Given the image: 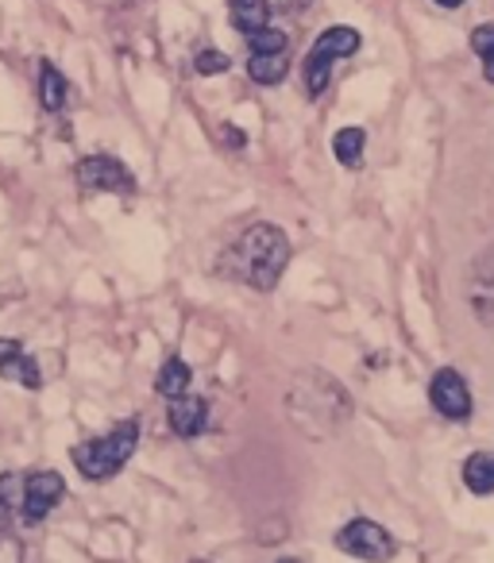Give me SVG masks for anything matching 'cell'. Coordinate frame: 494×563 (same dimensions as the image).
I'll return each mask as SVG.
<instances>
[{"mask_svg":"<svg viewBox=\"0 0 494 563\" xmlns=\"http://www.w3.org/2000/svg\"><path fill=\"white\" fill-rule=\"evenodd\" d=\"M290 235L283 232L271 220H260V224H248L220 255L217 271L224 274L228 282H240V286H252V290L267 294L278 286V278L286 274V263H290Z\"/></svg>","mask_w":494,"mask_h":563,"instance_id":"1","label":"cell"},{"mask_svg":"<svg viewBox=\"0 0 494 563\" xmlns=\"http://www.w3.org/2000/svg\"><path fill=\"white\" fill-rule=\"evenodd\" d=\"M286 417L301 437L332 440L352 417V398L325 371H298L286 390Z\"/></svg>","mask_w":494,"mask_h":563,"instance_id":"2","label":"cell"},{"mask_svg":"<svg viewBox=\"0 0 494 563\" xmlns=\"http://www.w3.org/2000/svg\"><path fill=\"white\" fill-rule=\"evenodd\" d=\"M135 448H140V421H120L105 437L74 444L70 460L89 483H109V478H117L124 471V463L135 455Z\"/></svg>","mask_w":494,"mask_h":563,"instance_id":"3","label":"cell"},{"mask_svg":"<svg viewBox=\"0 0 494 563\" xmlns=\"http://www.w3.org/2000/svg\"><path fill=\"white\" fill-rule=\"evenodd\" d=\"M360 51V32L348 24H337V27H325L317 35V43L309 47L306 63H301V78H306V93L309 97H321L329 89V78H332V66L340 58H352Z\"/></svg>","mask_w":494,"mask_h":563,"instance_id":"4","label":"cell"},{"mask_svg":"<svg viewBox=\"0 0 494 563\" xmlns=\"http://www.w3.org/2000/svg\"><path fill=\"white\" fill-rule=\"evenodd\" d=\"M290 70V35L283 27H263L248 35V78L255 86H278Z\"/></svg>","mask_w":494,"mask_h":563,"instance_id":"5","label":"cell"},{"mask_svg":"<svg viewBox=\"0 0 494 563\" xmlns=\"http://www.w3.org/2000/svg\"><path fill=\"white\" fill-rule=\"evenodd\" d=\"M337 548L363 563H391L394 552H398V540L378 521H371V517H355V521H348L337 532Z\"/></svg>","mask_w":494,"mask_h":563,"instance_id":"6","label":"cell"},{"mask_svg":"<svg viewBox=\"0 0 494 563\" xmlns=\"http://www.w3.org/2000/svg\"><path fill=\"white\" fill-rule=\"evenodd\" d=\"M81 194H135V178L120 158L112 155H86L74 166Z\"/></svg>","mask_w":494,"mask_h":563,"instance_id":"7","label":"cell"},{"mask_svg":"<svg viewBox=\"0 0 494 563\" xmlns=\"http://www.w3.org/2000/svg\"><path fill=\"white\" fill-rule=\"evenodd\" d=\"M66 483L58 471H32L24 475V494H20V525H43L51 517V509L63 501Z\"/></svg>","mask_w":494,"mask_h":563,"instance_id":"8","label":"cell"},{"mask_svg":"<svg viewBox=\"0 0 494 563\" xmlns=\"http://www.w3.org/2000/svg\"><path fill=\"white\" fill-rule=\"evenodd\" d=\"M429 401H432V409L444 417V421L460 424V421H468V417H471V390H468V383H463L460 371H452V367L432 371Z\"/></svg>","mask_w":494,"mask_h":563,"instance_id":"9","label":"cell"},{"mask_svg":"<svg viewBox=\"0 0 494 563\" xmlns=\"http://www.w3.org/2000/svg\"><path fill=\"white\" fill-rule=\"evenodd\" d=\"M166 421H171V432L182 440H197L209 432V401L197 398V394H182V398L171 401L166 409Z\"/></svg>","mask_w":494,"mask_h":563,"instance_id":"10","label":"cell"},{"mask_svg":"<svg viewBox=\"0 0 494 563\" xmlns=\"http://www.w3.org/2000/svg\"><path fill=\"white\" fill-rule=\"evenodd\" d=\"M0 375L12 378L17 386H24V390H40L43 386L40 367H35L32 355L20 347V340H0Z\"/></svg>","mask_w":494,"mask_h":563,"instance_id":"11","label":"cell"},{"mask_svg":"<svg viewBox=\"0 0 494 563\" xmlns=\"http://www.w3.org/2000/svg\"><path fill=\"white\" fill-rule=\"evenodd\" d=\"M228 16L232 27L248 40V35L271 27V0H228Z\"/></svg>","mask_w":494,"mask_h":563,"instance_id":"12","label":"cell"},{"mask_svg":"<svg viewBox=\"0 0 494 563\" xmlns=\"http://www.w3.org/2000/svg\"><path fill=\"white\" fill-rule=\"evenodd\" d=\"M463 486L479 498L494 494V452H471L463 460Z\"/></svg>","mask_w":494,"mask_h":563,"instance_id":"13","label":"cell"},{"mask_svg":"<svg viewBox=\"0 0 494 563\" xmlns=\"http://www.w3.org/2000/svg\"><path fill=\"white\" fill-rule=\"evenodd\" d=\"M189 383H194V367H189L186 360H166L163 367H158V375H155V390L163 394V398H182V394H189Z\"/></svg>","mask_w":494,"mask_h":563,"instance_id":"14","label":"cell"},{"mask_svg":"<svg viewBox=\"0 0 494 563\" xmlns=\"http://www.w3.org/2000/svg\"><path fill=\"white\" fill-rule=\"evenodd\" d=\"M66 97H70V86H66V78L58 74L55 63H47L43 58L40 63V101L47 112H63L66 109Z\"/></svg>","mask_w":494,"mask_h":563,"instance_id":"15","label":"cell"},{"mask_svg":"<svg viewBox=\"0 0 494 563\" xmlns=\"http://www.w3.org/2000/svg\"><path fill=\"white\" fill-rule=\"evenodd\" d=\"M363 147H367V132H363V128H340V132L332 135V155L344 166H352V170L363 163Z\"/></svg>","mask_w":494,"mask_h":563,"instance_id":"16","label":"cell"},{"mask_svg":"<svg viewBox=\"0 0 494 563\" xmlns=\"http://www.w3.org/2000/svg\"><path fill=\"white\" fill-rule=\"evenodd\" d=\"M20 494H24V478L17 471H4L0 475V537L9 532L12 517L20 514Z\"/></svg>","mask_w":494,"mask_h":563,"instance_id":"17","label":"cell"},{"mask_svg":"<svg viewBox=\"0 0 494 563\" xmlns=\"http://www.w3.org/2000/svg\"><path fill=\"white\" fill-rule=\"evenodd\" d=\"M471 51H475L479 63H483V78L494 86V24H479L475 32H471Z\"/></svg>","mask_w":494,"mask_h":563,"instance_id":"18","label":"cell"},{"mask_svg":"<svg viewBox=\"0 0 494 563\" xmlns=\"http://www.w3.org/2000/svg\"><path fill=\"white\" fill-rule=\"evenodd\" d=\"M228 66H232V58H228L224 51H201V55L194 58V70L205 74V78H212V74H224Z\"/></svg>","mask_w":494,"mask_h":563,"instance_id":"19","label":"cell"},{"mask_svg":"<svg viewBox=\"0 0 494 563\" xmlns=\"http://www.w3.org/2000/svg\"><path fill=\"white\" fill-rule=\"evenodd\" d=\"M440 9H460V4H468V0H437Z\"/></svg>","mask_w":494,"mask_h":563,"instance_id":"20","label":"cell"},{"mask_svg":"<svg viewBox=\"0 0 494 563\" xmlns=\"http://www.w3.org/2000/svg\"><path fill=\"white\" fill-rule=\"evenodd\" d=\"M278 563H298V560H278Z\"/></svg>","mask_w":494,"mask_h":563,"instance_id":"21","label":"cell"}]
</instances>
